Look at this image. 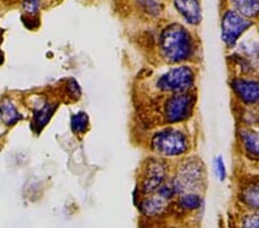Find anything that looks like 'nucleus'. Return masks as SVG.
<instances>
[{
	"instance_id": "f03ea898",
	"label": "nucleus",
	"mask_w": 259,
	"mask_h": 228,
	"mask_svg": "<svg viewBox=\"0 0 259 228\" xmlns=\"http://www.w3.org/2000/svg\"><path fill=\"white\" fill-rule=\"evenodd\" d=\"M204 166L197 159H189L181 167L175 177L172 187L175 194L195 193V189L200 188L205 177Z\"/></svg>"
},
{
	"instance_id": "423d86ee",
	"label": "nucleus",
	"mask_w": 259,
	"mask_h": 228,
	"mask_svg": "<svg viewBox=\"0 0 259 228\" xmlns=\"http://www.w3.org/2000/svg\"><path fill=\"white\" fill-rule=\"evenodd\" d=\"M250 27L251 22L243 15L228 11L221 20V39L227 48H233Z\"/></svg>"
},
{
	"instance_id": "dca6fc26",
	"label": "nucleus",
	"mask_w": 259,
	"mask_h": 228,
	"mask_svg": "<svg viewBox=\"0 0 259 228\" xmlns=\"http://www.w3.org/2000/svg\"><path fill=\"white\" fill-rule=\"evenodd\" d=\"M179 204L185 210H196L202 205V198L196 193H187L180 197Z\"/></svg>"
},
{
	"instance_id": "9d476101",
	"label": "nucleus",
	"mask_w": 259,
	"mask_h": 228,
	"mask_svg": "<svg viewBox=\"0 0 259 228\" xmlns=\"http://www.w3.org/2000/svg\"><path fill=\"white\" fill-rule=\"evenodd\" d=\"M174 6L189 24L195 26L202 21V11L198 0H174Z\"/></svg>"
},
{
	"instance_id": "20e7f679",
	"label": "nucleus",
	"mask_w": 259,
	"mask_h": 228,
	"mask_svg": "<svg viewBox=\"0 0 259 228\" xmlns=\"http://www.w3.org/2000/svg\"><path fill=\"white\" fill-rule=\"evenodd\" d=\"M195 73L187 66L172 68L165 73L157 82V88L167 93H188L194 86Z\"/></svg>"
},
{
	"instance_id": "aec40b11",
	"label": "nucleus",
	"mask_w": 259,
	"mask_h": 228,
	"mask_svg": "<svg viewBox=\"0 0 259 228\" xmlns=\"http://www.w3.org/2000/svg\"><path fill=\"white\" fill-rule=\"evenodd\" d=\"M40 0H23V8L27 14H36L39 10Z\"/></svg>"
},
{
	"instance_id": "f3484780",
	"label": "nucleus",
	"mask_w": 259,
	"mask_h": 228,
	"mask_svg": "<svg viewBox=\"0 0 259 228\" xmlns=\"http://www.w3.org/2000/svg\"><path fill=\"white\" fill-rule=\"evenodd\" d=\"M89 126V120L84 112L75 114L72 117V129L76 134H84Z\"/></svg>"
},
{
	"instance_id": "f8f14e48",
	"label": "nucleus",
	"mask_w": 259,
	"mask_h": 228,
	"mask_svg": "<svg viewBox=\"0 0 259 228\" xmlns=\"http://www.w3.org/2000/svg\"><path fill=\"white\" fill-rule=\"evenodd\" d=\"M237 13L246 19H252L259 15V0H232Z\"/></svg>"
},
{
	"instance_id": "39448f33",
	"label": "nucleus",
	"mask_w": 259,
	"mask_h": 228,
	"mask_svg": "<svg viewBox=\"0 0 259 228\" xmlns=\"http://www.w3.org/2000/svg\"><path fill=\"white\" fill-rule=\"evenodd\" d=\"M196 99L194 95L188 93L174 94L167 99L164 106V115L170 123H179L193 115Z\"/></svg>"
},
{
	"instance_id": "0eeeda50",
	"label": "nucleus",
	"mask_w": 259,
	"mask_h": 228,
	"mask_svg": "<svg viewBox=\"0 0 259 228\" xmlns=\"http://www.w3.org/2000/svg\"><path fill=\"white\" fill-rule=\"evenodd\" d=\"M231 86L240 99L245 105H257L259 104V80L254 78H234Z\"/></svg>"
},
{
	"instance_id": "6e6552de",
	"label": "nucleus",
	"mask_w": 259,
	"mask_h": 228,
	"mask_svg": "<svg viewBox=\"0 0 259 228\" xmlns=\"http://www.w3.org/2000/svg\"><path fill=\"white\" fill-rule=\"evenodd\" d=\"M165 167L159 161H150L146 168V173L143 181V192L145 194H152L158 192L165 180Z\"/></svg>"
},
{
	"instance_id": "2eb2a0df",
	"label": "nucleus",
	"mask_w": 259,
	"mask_h": 228,
	"mask_svg": "<svg viewBox=\"0 0 259 228\" xmlns=\"http://www.w3.org/2000/svg\"><path fill=\"white\" fill-rule=\"evenodd\" d=\"M242 200L245 204L259 211V181L251 182L242 190Z\"/></svg>"
},
{
	"instance_id": "1a4fd4ad",
	"label": "nucleus",
	"mask_w": 259,
	"mask_h": 228,
	"mask_svg": "<svg viewBox=\"0 0 259 228\" xmlns=\"http://www.w3.org/2000/svg\"><path fill=\"white\" fill-rule=\"evenodd\" d=\"M240 144L250 160L259 161V131L252 128H242L239 132Z\"/></svg>"
},
{
	"instance_id": "9b49d317",
	"label": "nucleus",
	"mask_w": 259,
	"mask_h": 228,
	"mask_svg": "<svg viewBox=\"0 0 259 228\" xmlns=\"http://www.w3.org/2000/svg\"><path fill=\"white\" fill-rule=\"evenodd\" d=\"M167 207V200L161 196L149 197L141 204L142 212L146 215H158L164 212Z\"/></svg>"
},
{
	"instance_id": "7ed1b4c3",
	"label": "nucleus",
	"mask_w": 259,
	"mask_h": 228,
	"mask_svg": "<svg viewBox=\"0 0 259 228\" xmlns=\"http://www.w3.org/2000/svg\"><path fill=\"white\" fill-rule=\"evenodd\" d=\"M188 139L182 131L177 129H165L158 131L151 141L154 152L165 157H177L188 150Z\"/></svg>"
},
{
	"instance_id": "6ab92c4d",
	"label": "nucleus",
	"mask_w": 259,
	"mask_h": 228,
	"mask_svg": "<svg viewBox=\"0 0 259 228\" xmlns=\"http://www.w3.org/2000/svg\"><path fill=\"white\" fill-rule=\"evenodd\" d=\"M214 165H215V171H217V175H218L220 181H224L226 179L227 172H226V166H225V161L224 158L221 156H218L214 160Z\"/></svg>"
},
{
	"instance_id": "4468645a",
	"label": "nucleus",
	"mask_w": 259,
	"mask_h": 228,
	"mask_svg": "<svg viewBox=\"0 0 259 228\" xmlns=\"http://www.w3.org/2000/svg\"><path fill=\"white\" fill-rule=\"evenodd\" d=\"M57 106L54 104H45L43 107H40L39 110H37L33 114V126H36L37 131L41 130L44 128L45 124H47L50 119L56 111Z\"/></svg>"
},
{
	"instance_id": "ddd939ff",
	"label": "nucleus",
	"mask_w": 259,
	"mask_h": 228,
	"mask_svg": "<svg viewBox=\"0 0 259 228\" xmlns=\"http://www.w3.org/2000/svg\"><path fill=\"white\" fill-rule=\"evenodd\" d=\"M0 117H2L3 121L8 124V126L15 124L19 120L22 119L21 114L13 105V103L8 101V99L0 102Z\"/></svg>"
},
{
	"instance_id": "a211bd4d",
	"label": "nucleus",
	"mask_w": 259,
	"mask_h": 228,
	"mask_svg": "<svg viewBox=\"0 0 259 228\" xmlns=\"http://www.w3.org/2000/svg\"><path fill=\"white\" fill-rule=\"evenodd\" d=\"M149 14L158 15L160 13V7L154 0H136Z\"/></svg>"
},
{
	"instance_id": "412c9836",
	"label": "nucleus",
	"mask_w": 259,
	"mask_h": 228,
	"mask_svg": "<svg viewBox=\"0 0 259 228\" xmlns=\"http://www.w3.org/2000/svg\"><path fill=\"white\" fill-rule=\"evenodd\" d=\"M243 228H259V214H248L243 219Z\"/></svg>"
},
{
	"instance_id": "f257e3e1",
	"label": "nucleus",
	"mask_w": 259,
	"mask_h": 228,
	"mask_svg": "<svg viewBox=\"0 0 259 228\" xmlns=\"http://www.w3.org/2000/svg\"><path fill=\"white\" fill-rule=\"evenodd\" d=\"M195 44L191 35L181 24H169L160 35V51L168 62L178 64L194 55Z\"/></svg>"
}]
</instances>
